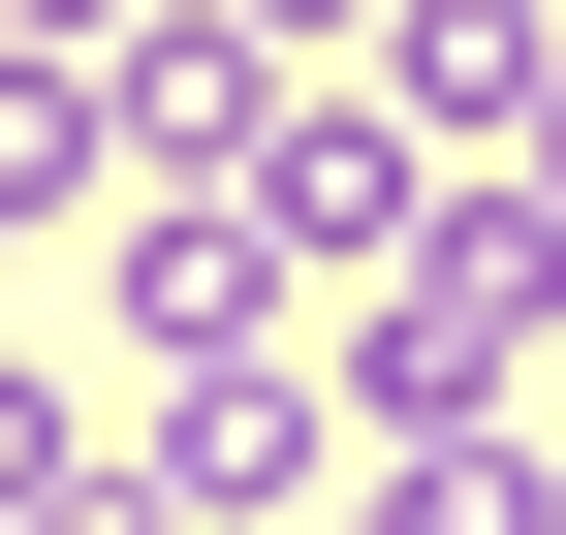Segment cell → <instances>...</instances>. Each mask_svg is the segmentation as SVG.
<instances>
[{
	"label": "cell",
	"instance_id": "cell-1",
	"mask_svg": "<svg viewBox=\"0 0 566 535\" xmlns=\"http://www.w3.org/2000/svg\"><path fill=\"white\" fill-rule=\"evenodd\" d=\"M535 347H566V221H535L504 158H472L441 221H409L378 284H346V441H441V410H504Z\"/></svg>",
	"mask_w": 566,
	"mask_h": 535
},
{
	"label": "cell",
	"instance_id": "cell-2",
	"mask_svg": "<svg viewBox=\"0 0 566 535\" xmlns=\"http://www.w3.org/2000/svg\"><path fill=\"white\" fill-rule=\"evenodd\" d=\"M315 473H346V378L189 347V378H158V441H126V535H252V504H315Z\"/></svg>",
	"mask_w": 566,
	"mask_h": 535
},
{
	"label": "cell",
	"instance_id": "cell-3",
	"mask_svg": "<svg viewBox=\"0 0 566 535\" xmlns=\"http://www.w3.org/2000/svg\"><path fill=\"white\" fill-rule=\"evenodd\" d=\"M95 95H126V158H158V189H252V158H283V95H315V63H283L252 0H158V32H126Z\"/></svg>",
	"mask_w": 566,
	"mask_h": 535
},
{
	"label": "cell",
	"instance_id": "cell-4",
	"mask_svg": "<svg viewBox=\"0 0 566 535\" xmlns=\"http://www.w3.org/2000/svg\"><path fill=\"white\" fill-rule=\"evenodd\" d=\"M378 95H409V158H535L566 0H378Z\"/></svg>",
	"mask_w": 566,
	"mask_h": 535
},
{
	"label": "cell",
	"instance_id": "cell-5",
	"mask_svg": "<svg viewBox=\"0 0 566 535\" xmlns=\"http://www.w3.org/2000/svg\"><path fill=\"white\" fill-rule=\"evenodd\" d=\"M95 284H126V347H283V221H252V189H126V252H95Z\"/></svg>",
	"mask_w": 566,
	"mask_h": 535
},
{
	"label": "cell",
	"instance_id": "cell-6",
	"mask_svg": "<svg viewBox=\"0 0 566 535\" xmlns=\"http://www.w3.org/2000/svg\"><path fill=\"white\" fill-rule=\"evenodd\" d=\"M346 535H566V473L504 410H441V441H378V473H346Z\"/></svg>",
	"mask_w": 566,
	"mask_h": 535
},
{
	"label": "cell",
	"instance_id": "cell-7",
	"mask_svg": "<svg viewBox=\"0 0 566 535\" xmlns=\"http://www.w3.org/2000/svg\"><path fill=\"white\" fill-rule=\"evenodd\" d=\"M126 158V95H95V63H63V32H0V221H63V189H95Z\"/></svg>",
	"mask_w": 566,
	"mask_h": 535
},
{
	"label": "cell",
	"instance_id": "cell-8",
	"mask_svg": "<svg viewBox=\"0 0 566 535\" xmlns=\"http://www.w3.org/2000/svg\"><path fill=\"white\" fill-rule=\"evenodd\" d=\"M126 473H95V410H63V378H0V535H95Z\"/></svg>",
	"mask_w": 566,
	"mask_h": 535
},
{
	"label": "cell",
	"instance_id": "cell-9",
	"mask_svg": "<svg viewBox=\"0 0 566 535\" xmlns=\"http://www.w3.org/2000/svg\"><path fill=\"white\" fill-rule=\"evenodd\" d=\"M0 32H63V63H126V32H158V0H0Z\"/></svg>",
	"mask_w": 566,
	"mask_h": 535
},
{
	"label": "cell",
	"instance_id": "cell-10",
	"mask_svg": "<svg viewBox=\"0 0 566 535\" xmlns=\"http://www.w3.org/2000/svg\"><path fill=\"white\" fill-rule=\"evenodd\" d=\"M252 32H283V63H378V0H252Z\"/></svg>",
	"mask_w": 566,
	"mask_h": 535
},
{
	"label": "cell",
	"instance_id": "cell-11",
	"mask_svg": "<svg viewBox=\"0 0 566 535\" xmlns=\"http://www.w3.org/2000/svg\"><path fill=\"white\" fill-rule=\"evenodd\" d=\"M504 189H535V221H566V95H535V158H504Z\"/></svg>",
	"mask_w": 566,
	"mask_h": 535
},
{
	"label": "cell",
	"instance_id": "cell-12",
	"mask_svg": "<svg viewBox=\"0 0 566 535\" xmlns=\"http://www.w3.org/2000/svg\"><path fill=\"white\" fill-rule=\"evenodd\" d=\"M95 535H126V504H95Z\"/></svg>",
	"mask_w": 566,
	"mask_h": 535
}]
</instances>
